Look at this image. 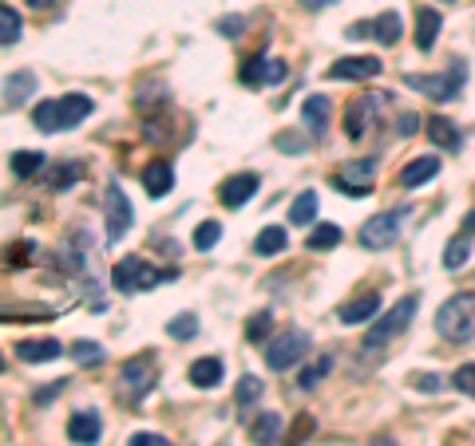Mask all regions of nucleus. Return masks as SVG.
Returning <instances> with one entry per match:
<instances>
[{"mask_svg":"<svg viewBox=\"0 0 475 446\" xmlns=\"http://www.w3.org/2000/svg\"><path fill=\"white\" fill-rule=\"evenodd\" d=\"M416 308H420V297H416V292H408V297H401V300H396V304L384 312L381 320H373V324H369V332H364L361 356H381L384 347L396 340V336H401V332H408V324H412Z\"/></svg>","mask_w":475,"mask_h":446,"instance_id":"f257e3e1","label":"nucleus"},{"mask_svg":"<svg viewBox=\"0 0 475 446\" xmlns=\"http://www.w3.org/2000/svg\"><path fill=\"white\" fill-rule=\"evenodd\" d=\"M92 111H95V103L88 95H60V100H44L32 107V123L44 130V135H52V130H72Z\"/></svg>","mask_w":475,"mask_h":446,"instance_id":"f03ea898","label":"nucleus"},{"mask_svg":"<svg viewBox=\"0 0 475 446\" xmlns=\"http://www.w3.org/2000/svg\"><path fill=\"white\" fill-rule=\"evenodd\" d=\"M436 332L451 344L475 340V292H456L440 304L436 312Z\"/></svg>","mask_w":475,"mask_h":446,"instance_id":"7ed1b4c3","label":"nucleus"},{"mask_svg":"<svg viewBox=\"0 0 475 446\" xmlns=\"http://www.w3.org/2000/svg\"><path fill=\"white\" fill-rule=\"evenodd\" d=\"M175 277H179V269H155L143 257H123L111 269L115 289H123V292H147V289H159L163 280H175Z\"/></svg>","mask_w":475,"mask_h":446,"instance_id":"20e7f679","label":"nucleus"},{"mask_svg":"<svg viewBox=\"0 0 475 446\" xmlns=\"http://www.w3.org/2000/svg\"><path fill=\"white\" fill-rule=\"evenodd\" d=\"M305 352H309V332H301V328H289L282 336H274V340H266V364H269V372H289L294 364L305 360Z\"/></svg>","mask_w":475,"mask_h":446,"instance_id":"39448f33","label":"nucleus"},{"mask_svg":"<svg viewBox=\"0 0 475 446\" xmlns=\"http://www.w3.org/2000/svg\"><path fill=\"white\" fill-rule=\"evenodd\" d=\"M404 83L412 87V91H424L428 100H436V103H451L460 95V87L468 83V68H463V63H451L444 75H404Z\"/></svg>","mask_w":475,"mask_h":446,"instance_id":"423d86ee","label":"nucleus"},{"mask_svg":"<svg viewBox=\"0 0 475 446\" xmlns=\"http://www.w3.org/2000/svg\"><path fill=\"white\" fill-rule=\"evenodd\" d=\"M408 205H396V210H384V214H373L369 222L361 225V245L364 249H388L396 245V237H401V225L408 222Z\"/></svg>","mask_w":475,"mask_h":446,"instance_id":"0eeeda50","label":"nucleus"},{"mask_svg":"<svg viewBox=\"0 0 475 446\" xmlns=\"http://www.w3.org/2000/svg\"><path fill=\"white\" fill-rule=\"evenodd\" d=\"M384 100H388V95L373 91V95H356V100L344 103V135H349V138H361L364 130L376 123V115H381Z\"/></svg>","mask_w":475,"mask_h":446,"instance_id":"6e6552de","label":"nucleus"},{"mask_svg":"<svg viewBox=\"0 0 475 446\" xmlns=\"http://www.w3.org/2000/svg\"><path fill=\"white\" fill-rule=\"evenodd\" d=\"M155 387V356H135L119 367V391L123 399H143Z\"/></svg>","mask_w":475,"mask_h":446,"instance_id":"1a4fd4ad","label":"nucleus"},{"mask_svg":"<svg viewBox=\"0 0 475 446\" xmlns=\"http://www.w3.org/2000/svg\"><path fill=\"white\" fill-rule=\"evenodd\" d=\"M373 174H376V162L373 158H353L344 162L341 170H333V186L349 198H364L373 190Z\"/></svg>","mask_w":475,"mask_h":446,"instance_id":"9d476101","label":"nucleus"},{"mask_svg":"<svg viewBox=\"0 0 475 446\" xmlns=\"http://www.w3.org/2000/svg\"><path fill=\"white\" fill-rule=\"evenodd\" d=\"M103 210H107V242H119L135 222V210H131V198L123 194V186H107V198H103Z\"/></svg>","mask_w":475,"mask_h":446,"instance_id":"9b49d317","label":"nucleus"},{"mask_svg":"<svg viewBox=\"0 0 475 446\" xmlns=\"http://www.w3.org/2000/svg\"><path fill=\"white\" fill-rule=\"evenodd\" d=\"M381 71H384V63L376 60V56H344V60L333 63L325 75H329V80H349V83H356V80H376Z\"/></svg>","mask_w":475,"mask_h":446,"instance_id":"f8f14e48","label":"nucleus"},{"mask_svg":"<svg viewBox=\"0 0 475 446\" xmlns=\"http://www.w3.org/2000/svg\"><path fill=\"white\" fill-rule=\"evenodd\" d=\"M254 194H257V174H234V178H226L218 186V202L226 210H242Z\"/></svg>","mask_w":475,"mask_h":446,"instance_id":"ddd939ff","label":"nucleus"},{"mask_svg":"<svg viewBox=\"0 0 475 446\" xmlns=\"http://www.w3.org/2000/svg\"><path fill=\"white\" fill-rule=\"evenodd\" d=\"M376 308H381V292H361V297L344 300L337 308V320L341 324H364L376 317Z\"/></svg>","mask_w":475,"mask_h":446,"instance_id":"4468645a","label":"nucleus"},{"mask_svg":"<svg viewBox=\"0 0 475 446\" xmlns=\"http://www.w3.org/2000/svg\"><path fill=\"white\" fill-rule=\"evenodd\" d=\"M329 115H333V103L325 100V95H309V100L301 103V123H305V127L313 130V138H321V135H325Z\"/></svg>","mask_w":475,"mask_h":446,"instance_id":"2eb2a0df","label":"nucleus"},{"mask_svg":"<svg viewBox=\"0 0 475 446\" xmlns=\"http://www.w3.org/2000/svg\"><path fill=\"white\" fill-rule=\"evenodd\" d=\"M170 186H175V170H170V162H147L143 166V190L150 194V198H163V194H170Z\"/></svg>","mask_w":475,"mask_h":446,"instance_id":"dca6fc26","label":"nucleus"},{"mask_svg":"<svg viewBox=\"0 0 475 446\" xmlns=\"http://www.w3.org/2000/svg\"><path fill=\"white\" fill-rule=\"evenodd\" d=\"M100 434H103V422H100L95 411H80V415H72V422H68V439L72 442L92 446V442H100Z\"/></svg>","mask_w":475,"mask_h":446,"instance_id":"f3484780","label":"nucleus"},{"mask_svg":"<svg viewBox=\"0 0 475 446\" xmlns=\"http://www.w3.org/2000/svg\"><path fill=\"white\" fill-rule=\"evenodd\" d=\"M282 439V415L277 411H262L254 422H250V442L254 446H274Z\"/></svg>","mask_w":475,"mask_h":446,"instance_id":"a211bd4d","label":"nucleus"},{"mask_svg":"<svg viewBox=\"0 0 475 446\" xmlns=\"http://www.w3.org/2000/svg\"><path fill=\"white\" fill-rule=\"evenodd\" d=\"M436 174H440V158H436V155L412 158V162H408V166L401 170V186H404V190H412V186H420V182L436 178Z\"/></svg>","mask_w":475,"mask_h":446,"instance_id":"6ab92c4d","label":"nucleus"},{"mask_svg":"<svg viewBox=\"0 0 475 446\" xmlns=\"http://www.w3.org/2000/svg\"><path fill=\"white\" fill-rule=\"evenodd\" d=\"M60 352H63V347L56 340H20L16 344V356L24 364H52Z\"/></svg>","mask_w":475,"mask_h":446,"instance_id":"aec40b11","label":"nucleus"},{"mask_svg":"<svg viewBox=\"0 0 475 446\" xmlns=\"http://www.w3.org/2000/svg\"><path fill=\"white\" fill-rule=\"evenodd\" d=\"M401 32H404L401 13H381L376 20H369V36H373L376 43H384V48H393V43L401 40Z\"/></svg>","mask_w":475,"mask_h":446,"instance_id":"412c9836","label":"nucleus"},{"mask_svg":"<svg viewBox=\"0 0 475 446\" xmlns=\"http://www.w3.org/2000/svg\"><path fill=\"white\" fill-rule=\"evenodd\" d=\"M190 384L194 387H218L222 384V360H214V356H202V360L190 364Z\"/></svg>","mask_w":475,"mask_h":446,"instance_id":"4be33fe9","label":"nucleus"},{"mask_svg":"<svg viewBox=\"0 0 475 446\" xmlns=\"http://www.w3.org/2000/svg\"><path fill=\"white\" fill-rule=\"evenodd\" d=\"M436 36H440V13L436 8H420L416 13V48L428 52L431 43H436Z\"/></svg>","mask_w":475,"mask_h":446,"instance_id":"5701e85b","label":"nucleus"},{"mask_svg":"<svg viewBox=\"0 0 475 446\" xmlns=\"http://www.w3.org/2000/svg\"><path fill=\"white\" fill-rule=\"evenodd\" d=\"M428 138L436 147H444V150H460V130L456 123H448V119H428Z\"/></svg>","mask_w":475,"mask_h":446,"instance_id":"b1692460","label":"nucleus"},{"mask_svg":"<svg viewBox=\"0 0 475 446\" xmlns=\"http://www.w3.org/2000/svg\"><path fill=\"white\" fill-rule=\"evenodd\" d=\"M317 217V194L313 190H301L294 205H289V225H309Z\"/></svg>","mask_w":475,"mask_h":446,"instance_id":"393cba45","label":"nucleus"},{"mask_svg":"<svg viewBox=\"0 0 475 446\" xmlns=\"http://www.w3.org/2000/svg\"><path fill=\"white\" fill-rule=\"evenodd\" d=\"M286 242H289V237H286L282 225H266V230L254 237V249H257L262 257H269V253H282Z\"/></svg>","mask_w":475,"mask_h":446,"instance_id":"a878e982","label":"nucleus"},{"mask_svg":"<svg viewBox=\"0 0 475 446\" xmlns=\"http://www.w3.org/2000/svg\"><path fill=\"white\" fill-rule=\"evenodd\" d=\"M52 312L48 308H24V304H0V324H32V320H48Z\"/></svg>","mask_w":475,"mask_h":446,"instance_id":"bb28decb","label":"nucleus"},{"mask_svg":"<svg viewBox=\"0 0 475 446\" xmlns=\"http://www.w3.org/2000/svg\"><path fill=\"white\" fill-rule=\"evenodd\" d=\"M238 80H242L246 87L269 83V60H266V56H250V60L242 63V71H238Z\"/></svg>","mask_w":475,"mask_h":446,"instance_id":"cd10ccee","label":"nucleus"},{"mask_svg":"<svg viewBox=\"0 0 475 446\" xmlns=\"http://www.w3.org/2000/svg\"><path fill=\"white\" fill-rule=\"evenodd\" d=\"M32 91H36V75H32V71H16V75H8V83H5V100L20 103V100H28Z\"/></svg>","mask_w":475,"mask_h":446,"instance_id":"c85d7f7f","label":"nucleus"},{"mask_svg":"<svg viewBox=\"0 0 475 446\" xmlns=\"http://www.w3.org/2000/svg\"><path fill=\"white\" fill-rule=\"evenodd\" d=\"M20 32H24V20L13 5H0V43H16Z\"/></svg>","mask_w":475,"mask_h":446,"instance_id":"c756f323","label":"nucleus"},{"mask_svg":"<svg viewBox=\"0 0 475 446\" xmlns=\"http://www.w3.org/2000/svg\"><path fill=\"white\" fill-rule=\"evenodd\" d=\"M333 372V356H317V360H313V364H305V367H301V375H297V384L301 387H317L321 384V379H325Z\"/></svg>","mask_w":475,"mask_h":446,"instance_id":"7c9ffc66","label":"nucleus"},{"mask_svg":"<svg viewBox=\"0 0 475 446\" xmlns=\"http://www.w3.org/2000/svg\"><path fill=\"white\" fill-rule=\"evenodd\" d=\"M468 257H471V237H451L448 249H444V269H463L468 265Z\"/></svg>","mask_w":475,"mask_h":446,"instance_id":"2f4dec72","label":"nucleus"},{"mask_svg":"<svg viewBox=\"0 0 475 446\" xmlns=\"http://www.w3.org/2000/svg\"><path fill=\"white\" fill-rule=\"evenodd\" d=\"M262 399V379L257 375H242L238 379V391H234V407H250Z\"/></svg>","mask_w":475,"mask_h":446,"instance_id":"473e14b6","label":"nucleus"},{"mask_svg":"<svg viewBox=\"0 0 475 446\" xmlns=\"http://www.w3.org/2000/svg\"><path fill=\"white\" fill-rule=\"evenodd\" d=\"M72 360L83 364V367H95V364H103V352H100V344L95 340H75L72 344Z\"/></svg>","mask_w":475,"mask_h":446,"instance_id":"72a5a7b5","label":"nucleus"},{"mask_svg":"<svg viewBox=\"0 0 475 446\" xmlns=\"http://www.w3.org/2000/svg\"><path fill=\"white\" fill-rule=\"evenodd\" d=\"M333 245H341V225H317L309 233V249H333Z\"/></svg>","mask_w":475,"mask_h":446,"instance_id":"f704fd0d","label":"nucleus"},{"mask_svg":"<svg viewBox=\"0 0 475 446\" xmlns=\"http://www.w3.org/2000/svg\"><path fill=\"white\" fill-rule=\"evenodd\" d=\"M218 237H222V225L218 222H202L199 230H194V249H202V253H207V249L218 245Z\"/></svg>","mask_w":475,"mask_h":446,"instance_id":"c9c22d12","label":"nucleus"},{"mask_svg":"<svg viewBox=\"0 0 475 446\" xmlns=\"http://www.w3.org/2000/svg\"><path fill=\"white\" fill-rule=\"evenodd\" d=\"M167 332L175 336V340H194V336H199V320H194L190 312H182V317H175L167 324Z\"/></svg>","mask_w":475,"mask_h":446,"instance_id":"e433bc0d","label":"nucleus"},{"mask_svg":"<svg viewBox=\"0 0 475 446\" xmlns=\"http://www.w3.org/2000/svg\"><path fill=\"white\" fill-rule=\"evenodd\" d=\"M75 178H80V162H63V166H56V170L48 174V186L63 190V186H72Z\"/></svg>","mask_w":475,"mask_h":446,"instance_id":"4c0bfd02","label":"nucleus"},{"mask_svg":"<svg viewBox=\"0 0 475 446\" xmlns=\"http://www.w3.org/2000/svg\"><path fill=\"white\" fill-rule=\"evenodd\" d=\"M40 162H44V155H36V150H20V155H13V170L20 174V178H28V174L40 170Z\"/></svg>","mask_w":475,"mask_h":446,"instance_id":"58836bf2","label":"nucleus"},{"mask_svg":"<svg viewBox=\"0 0 475 446\" xmlns=\"http://www.w3.org/2000/svg\"><path fill=\"white\" fill-rule=\"evenodd\" d=\"M269 328H274V317H269V312H257V317H250V324H246V340L262 344Z\"/></svg>","mask_w":475,"mask_h":446,"instance_id":"ea45409f","label":"nucleus"},{"mask_svg":"<svg viewBox=\"0 0 475 446\" xmlns=\"http://www.w3.org/2000/svg\"><path fill=\"white\" fill-rule=\"evenodd\" d=\"M451 387L475 399V364H463V367H456V375H451Z\"/></svg>","mask_w":475,"mask_h":446,"instance_id":"a19ab883","label":"nucleus"},{"mask_svg":"<svg viewBox=\"0 0 475 446\" xmlns=\"http://www.w3.org/2000/svg\"><path fill=\"white\" fill-rule=\"evenodd\" d=\"M313 434V419L305 415V419H297V427L289 431V439H286V446H301V439H309Z\"/></svg>","mask_w":475,"mask_h":446,"instance_id":"79ce46f5","label":"nucleus"},{"mask_svg":"<svg viewBox=\"0 0 475 446\" xmlns=\"http://www.w3.org/2000/svg\"><path fill=\"white\" fill-rule=\"evenodd\" d=\"M127 446H170L167 439H163V434H131V439H127Z\"/></svg>","mask_w":475,"mask_h":446,"instance_id":"37998d69","label":"nucleus"},{"mask_svg":"<svg viewBox=\"0 0 475 446\" xmlns=\"http://www.w3.org/2000/svg\"><path fill=\"white\" fill-rule=\"evenodd\" d=\"M412 387L416 391H440V375H412Z\"/></svg>","mask_w":475,"mask_h":446,"instance_id":"c03bdc74","label":"nucleus"},{"mask_svg":"<svg viewBox=\"0 0 475 446\" xmlns=\"http://www.w3.org/2000/svg\"><path fill=\"white\" fill-rule=\"evenodd\" d=\"M396 127H401V135H416V127H420V119L412 111H404L401 119H396Z\"/></svg>","mask_w":475,"mask_h":446,"instance_id":"a18cd8bd","label":"nucleus"},{"mask_svg":"<svg viewBox=\"0 0 475 446\" xmlns=\"http://www.w3.org/2000/svg\"><path fill=\"white\" fill-rule=\"evenodd\" d=\"M60 387H63V379H56V384L44 387V391H36V403H48V399H56V395H60Z\"/></svg>","mask_w":475,"mask_h":446,"instance_id":"49530a36","label":"nucleus"},{"mask_svg":"<svg viewBox=\"0 0 475 446\" xmlns=\"http://www.w3.org/2000/svg\"><path fill=\"white\" fill-rule=\"evenodd\" d=\"M286 80V63L282 60H269V83H282Z\"/></svg>","mask_w":475,"mask_h":446,"instance_id":"de8ad7c7","label":"nucleus"},{"mask_svg":"<svg viewBox=\"0 0 475 446\" xmlns=\"http://www.w3.org/2000/svg\"><path fill=\"white\" fill-rule=\"evenodd\" d=\"M277 147H282V150H305V143H297V138H289V135L277 138Z\"/></svg>","mask_w":475,"mask_h":446,"instance_id":"09e8293b","label":"nucleus"},{"mask_svg":"<svg viewBox=\"0 0 475 446\" xmlns=\"http://www.w3.org/2000/svg\"><path fill=\"white\" fill-rule=\"evenodd\" d=\"M301 5L309 8V13H321V8H329V5H337V0H301Z\"/></svg>","mask_w":475,"mask_h":446,"instance_id":"8fccbe9b","label":"nucleus"},{"mask_svg":"<svg viewBox=\"0 0 475 446\" xmlns=\"http://www.w3.org/2000/svg\"><path fill=\"white\" fill-rule=\"evenodd\" d=\"M463 237H475V210H468V217H463Z\"/></svg>","mask_w":475,"mask_h":446,"instance_id":"3c124183","label":"nucleus"},{"mask_svg":"<svg viewBox=\"0 0 475 446\" xmlns=\"http://www.w3.org/2000/svg\"><path fill=\"white\" fill-rule=\"evenodd\" d=\"M369 446H396V442H393V439H388V434H381V439H373Z\"/></svg>","mask_w":475,"mask_h":446,"instance_id":"603ef678","label":"nucleus"},{"mask_svg":"<svg viewBox=\"0 0 475 446\" xmlns=\"http://www.w3.org/2000/svg\"><path fill=\"white\" fill-rule=\"evenodd\" d=\"M32 8H48V5H60V0H28Z\"/></svg>","mask_w":475,"mask_h":446,"instance_id":"864d4df0","label":"nucleus"},{"mask_svg":"<svg viewBox=\"0 0 475 446\" xmlns=\"http://www.w3.org/2000/svg\"><path fill=\"white\" fill-rule=\"evenodd\" d=\"M0 372H5V360H0Z\"/></svg>","mask_w":475,"mask_h":446,"instance_id":"5fc2aeb1","label":"nucleus"}]
</instances>
